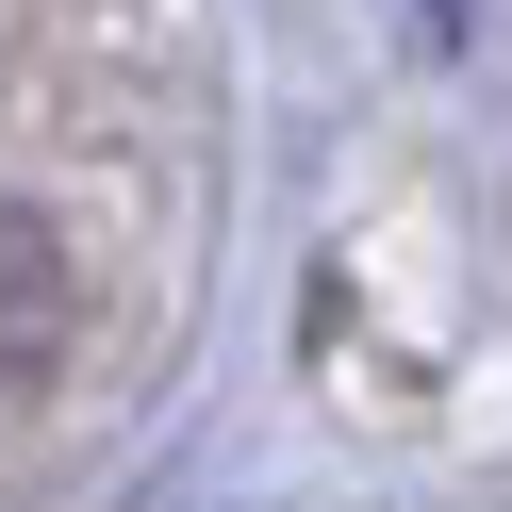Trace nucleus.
<instances>
[{
    "label": "nucleus",
    "instance_id": "f257e3e1",
    "mask_svg": "<svg viewBox=\"0 0 512 512\" xmlns=\"http://www.w3.org/2000/svg\"><path fill=\"white\" fill-rule=\"evenodd\" d=\"M67 314H83L67 232H50L34 199H0V397H34V380L67 364Z\"/></svg>",
    "mask_w": 512,
    "mask_h": 512
}]
</instances>
